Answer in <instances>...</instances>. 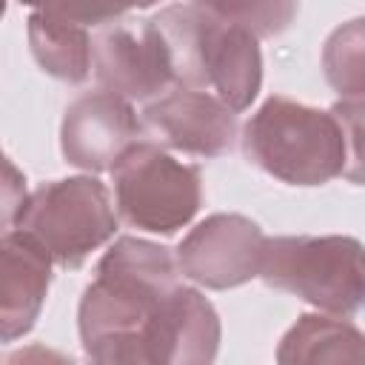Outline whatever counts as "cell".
<instances>
[{
  "mask_svg": "<svg viewBox=\"0 0 365 365\" xmlns=\"http://www.w3.org/2000/svg\"><path fill=\"white\" fill-rule=\"evenodd\" d=\"M268 288L299 297L322 314L354 317L362 308V245L354 237H265L257 274Z\"/></svg>",
  "mask_w": 365,
  "mask_h": 365,
  "instance_id": "4",
  "label": "cell"
},
{
  "mask_svg": "<svg viewBox=\"0 0 365 365\" xmlns=\"http://www.w3.org/2000/svg\"><path fill=\"white\" fill-rule=\"evenodd\" d=\"M222 20L248 29L254 37L282 34L299 9V0H188Z\"/></svg>",
  "mask_w": 365,
  "mask_h": 365,
  "instance_id": "15",
  "label": "cell"
},
{
  "mask_svg": "<svg viewBox=\"0 0 365 365\" xmlns=\"http://www.w3.org/2000/svg\"><path fill=\"white\" fill-rule=\"evenodd\" d=\"M151 23L168 54L171 86L211 91L231 111L254 103L262 86L259 37L194 3L165 6Z\"/></svg>",
  "mask_w": 365,
  "mask_h": 365,
  "instance_id": "3",
  "label": "cell"
},
{
  "mask_svg": "<svg viewBox=\"0 0 365 365\" xmlns=\"http://www.w3.org/2000/svg\"><path fill=\"white\" fill-rule=\"evenodd\" d=\"M117 214L137 231L177 234L202 202L200 168L137 140L111 168Z\"/></svg>",
  "mask_w": 365,
  "mask_h": 365,
  "instance_id": "6",
  "label": "cell"
},
{
  "mask_svg": "<svg viewBox=\"0 0 365 365\" xmlns=\"http://www.w3.org/2000/svg\"><path fill=\"white\" fill-rule=\"evenodd\" d=\"M143 123L131 103L114 91H86L63 114L60 151L68 165L100 174L111 171L114 163L140 140Z\"/></svg>",
  "mask_w": 365,
  "mask_h": 365,
  "instance_id": "9",
  "label": "cell"
},
{
  "mask_svg": "<svg viewBox=\"0 0 365 365\" xmlns=\"http://www.w3.org/2000/svg\"><path fill=\"white\" fill-rule=\"evenodd\" d=\"M143 128L171 151L208 160L231 151L237 140V111L211 91L177 86L145 106Z\"/></svg>",
  "mask_w": 365,
  "mask_h": 365,
  "instance_id": "10",
  "label": "cell"
},
{
  "mask_svg": "<svg viewBox=\"0 0 365 365\" xmlns=\"http://www.w3.org/2000/svg\"><path fill=\"white\" fill-rule=\"evenodd\" d=\"M262 248L265 234L254 220L242 214H211L188 231L174 259L180 277L211 291H225L259 274Z\"/></svg>",
  "mask_w": 365,
  "mask_h": 365,
  "instance_id": "7",
  "label": "cell"
},
{
  "mask_svg": "<svg viewBox=\"0 0 365 365\" xmlns=\"http://www.w3.org/2000/svg\"><path fill=\"white\" fill-rule=\"evenodd\" d=\"M26 202V177L0 148V231L11 228Z\"/></svg>",
  "mask_w": 365,
  "mask_h": 365,
  "instance_id": "17",
  "label": "cell"
},
{
  "mask_svg": "<svg viewBox=\"0 0 365 365\" xmlns=\"http://www.w3.org/2000/svg\"><path fill=\"white\" fill-rule=\"evenodd\" d=\"M6 14V0H0V17Z\"/></svg>",
  "mask_w": 365,
  "mask_h": 365,
  "instance_id": "19",
  "label": "cell"
},
{
  "mask_svg": "<svg viewBox=\"0 0 365 365\" xmlns=\"http://www.w3.org/2000/svg\"><path fill=\"white\" fill-rule=\"evenodd\" d=\"M51 257L26 231L0 237V342L26 336L48 297Z\"/></svg>",
  "mask_w": 365,
  "mask_h": 365,
  "instance_id": "11",
  "label": "cell"
},
{
  "mask_svg": "<svg viewBox=\"0 0 365 365\" xmlns=\"http://www.w3.org/2000/svg\"><path fill=\"white\" fill-rule=\"evenodd\" d=\"M34 237L54 265L80 268L117 231V211L97 177H66L37 185L14 220Z\"/></svg>",
  "mask_w": 365,
  "mask_h": 365,
  "instance_id": "5",
  "label": "cell"
},
{
  "mask_svg": "<svg viewBox=\"0 0 365 365\" xmlns=\"http://www.w3.org/2000/svg\"><path fill=\"white\" fill-rule=\"evenodd\" d=\"M29 46L37 66L63 83H83L91 74V37L86 26L34 11L29 17Z\"/></svg>",
  "mask_w": 365,
  "mask_h": 365,
  "instance_id": "13",
  "label": "cell"
},
{
  "mask_svg": "<svg viewBox=\"0 0 365 365\" xmlns=\"http://www.w3.org/2000/svg\"><path fill=\"white\" fill-rule=\"evenodd\" d=\"M154 3H160V0H134V9H148Z\"/></svg>",
  "mask_w": 365,
  "mask_h": 365,
  "instance_id": "18",
  "label": "cell"
},
{
  "mask_svg": "<svg viewBox=\"0 0 365 365\" xmlns=\"http://www.w3.org/2000/svg\"><path fill=\"white\" fill-rule=\"evenodd\" d=\"M362 334L348 317L334 314H302L282 336L277 362H362Z\"/></svg>",
  "mask_w": 365,
  "mask_h": 365,
  "instance_id": "12",
  "label": "cell"
},
{
  "mask_svg": "<svg viewBox=\"0 0 365 365\" xmlns=\"http://www.w3.org/2000/svg\"><path fill=\"white\" fill-rule=\"evenodd\" d=\"M34 11H46L80 26H103L134 9V0H20Z\"/></svg>",
  "mask_w": 365,
  "mask_h": 365,
  "instance_id": "16",
  "label": "cell"
},
{
  "mask_svg": "<svg viewBox=\"0 0 365 365\" xmlns=\"http://www.w3.org/2000/svg\"><path fill=\"white\" fill-rule=\"evenodd\" d=\"M322 66L328 83L342 100H362L365 68H362V20H351L336 29L322 51Z\"/></svg>",
  "mask_w": 365,
  "mask_h": 365,
  "instance_id": "14",
  "label": "cell"
},
{
  "mask_svg": "<svg viewBox=\"0 0 365 365\" xmlns=\"http://www.w3.org/2000/svg\"><path fill=\"white\" fill-rule=\"evenodd\" d=\"M359 111L362 100H339L325 111L274 94L242 128L245 160L288 185L359 182Z\"/></svg>",
  "mask_w": 365,
  "mask_h": 365,
  "instance_id": "2",
  "label": "cell"
},
{
  "mask_svg": "<svg viewBox=\"0 0 365 365\" xmlns=\"http://www.w3.org/2000/svg\"><path fill=\"white\" fill-rule=\"evenodd\" d=\"M77 331L86 356L103 365H202L220 348L214 305L180 282L165 245L143 237H120L100 257Z\"/></svg>",
  "mask_w": 365,
  "mask_h": 365,
  "instance_id": "1",
  "label": "cell"
},
{
  "mask_svg": "<svg viewBox=\"0 0 365 365\" xmlns=\"http://www.w3.org/2000/svg\"><path fill=\"white\" fill-rule=\"evenodd\" d=\"M91 68L106 91L131 100L160 97L171 86L168 54L148 20H117L91 40Z\"/></svg>",
  "mask_w": 365,
  "mask_h": 365,
  "instance_id": "8",
  "label": "cell"
}]
</instances>
